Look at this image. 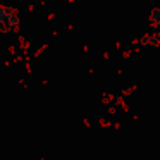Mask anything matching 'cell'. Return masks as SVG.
<instances>
[{
    "instance_id": "cell-1",
    "label": "cell",
    "mask_w": 160,
    "mask_h": 160,
    "mask_svg": "<svg viewBox=\"0 0 160 160\" xmlns=\"http://www.w3.org/2000/svg\"><path fill=\"white\" fill-rule=\"evenodd\" d=\"M22 24L18 9L9 5H0V33H16Z\"/></svg>"
}]
</instances>
